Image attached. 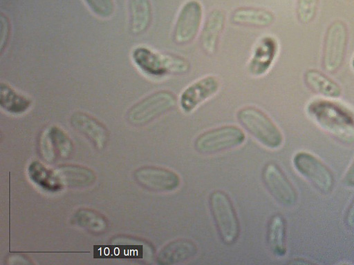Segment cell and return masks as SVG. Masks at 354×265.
I'll return each mask as SVG.
<instances>
[{
	"instance_id": "obj_12",
	"label": "cell",
	"mask_w": 354,
	"mask_h": 265,
	"mask_svg": "<svg viewBox=\"0 0 354 265\" xmlns=\"http://www.w3.org/2000/svg\"><path fill=\"white\" fill-rule=\"evenodd\" d=\"M40 153L48 162L68 158L73 152V141L60 127L52 126L42 134L39 141Z\"/></svg>"
},
{
	"instance_id": "obj_7",
	"label": "cell",
	"mask_w": 354,
	"mask_h": 265,
	"mask_svg": "<svg viewBox=\"0 0 354 265\" xmlns=\"http://www.w3.org/2000/svg\"><path fill=\"white\" fill-rule=\"evenodd\" d=\"M245 135L239 127L225 125L206 130L194 141L195 149L201 154H215L241 145Z\"/></svg>"
},
{
	"instance_id": "obj_31",
	"label": "cell",
	"mask_w": 354,
	"mask_h": 265,
	"mask_svg": "<svg viewBox=\"0 0 354 265\" xmlns=\"http://www.w3.org/2000/svg\"><path fill=\"white\" fill-rule=\"evenodd\" d=\"M290 264H311V262L310 261H308L307 259H295L294 260H292L291 262H290Z\"/></svg>"
},
{
	"instance_id": "obj_6",
	"label": "cell",
	"mask_w": 354,
	"mask_h": 265,
	"mask_svg": "<svg viewBox=\"0 0 354 265\" xmlns=\"http://www.w3.org/2000/svg\"><path fill=\"white\" fill-rule=\"evenodd\" d=\"M177 97L169 90H160L146 96L133 104L127 112V119L135 126H142L171 110Z\"/></svg>"
},
{
	"instance_id": "obj_11",
	"label": "cell",
	"mask_w": 354,
	"mask_h": 265,
	"mask_svg": "<svg viewBox=\"0 0 354 265\" xmlns=\"http://www.w3.org/2000/svg\"><path fill=\"white\" fill-rule=\"evenodd\" d=\"M262 179L270 194L279 203L288 206L295 204L298 197L297 191L277 164H267L262 171Z\"/></svg>"
},
{
	"instance_id": "obj_29",
	"label": "cell",
	"mask_w": 354,
	"mask_h": 265,
	"mask_svg": "<svg viewBox=\"0 0 354 265\" xmlns=\"http://www.w3.org/2000/svg\"><path fill=\"white\" fill-rule=\"evenodd\" d=\"M343 181L345 186L354 188V158L345 173Z\"/></svg>"
},
{
	"instance_id": "obj_16",
	"label": "cell",
	"mask_w": 354,
	"mask_h": 265,
	"mask_svg": "<svg viewBox=\"0 0 354 265\" xmlns=\"http://www.w3.org/2000/svg\"><path fill=\"white\" fill-rule=\"evenodd\" d=\"M225 19L224 11L218 8L211 10L207 16L200 37L201 47L205 55L212 56L216 52Z\"/></svg>"
},
{
	"instance_id": "obj_1",
	"label": "cell",
	"mask_w": 354,
	"mask_h": 265,
	"mask_svg": "<svg viewBox=\"0 0 354 265\" xmlns=\"http://www.w3.org/2000/svg\"><path fill=\"white\" fill-rule=\"evenodd\" d=\"M309 117L323 130L342 143L354 142V114L332 99H316L307 105Z\"/></svg>"
},
{
	"instance_id": "obj_3",
	"label": "cell",
	"mask_w": 354,
	"mask_h": 265,
	"mask_svg": "<svg viewBox=\"0 0 354 265\" xmlns=\"http://www.w3.org/2000/svg\"><path fill=\"white\" fill-rule=\"evenodd\" d=\"M236 118L240 124L266 147L277 149L282 145L281 131L260 108L253 106H244L238 110Z\"/></svg>"
},
{
	"instance_id": "obj_26",
	"label": "cell",
	"mask_w": 354,
	"mask_h": 265,
	"mask_svg": "<svg viewBox=\"0 0 354 265\" xmlns=\"http://www.w3.org/2000/svg\"><path fill=\"white\" fill-rule=\"evenodd\" d=\"M320 0H296V16L304 25L311 23L316 18Z\"/></svg>"
},
{
	"instance_id": "obj_15",
	"label": "cell",
	"mask_w": 354,
	"mask_h": 265,
	"mask_svg": "<svg viewBox=\"0 0 354 265\" xmlns=\"http://www.w3.org/2000/svg\"><path fill=\"white\" fill-rule=\"evenodd\" d=\"M70 121L73 128L87 138L97 149L104 148L109 133L104 124L94 117L80 111L71 116Z\"/></svg>"
},
{
	"instance_id": "obj_22",
	"label": "cell",
	"mask_w": 354,
	"mask_h": 265,
	"mask_svg": "<svg viewBox=\"0 0 354 265\" xmlns=\"http://www.w3.org/2000/svg\"><path fill=\"white\" fill-rule=\"evenodd\" d=\"M28 175L34 184L45 190L57 192L64 188L55 168H49L39 161L35 160L29 164Z\"/></svg>"
},
{
	"instance_id": "obj_8",
	"label": "cell",
	"mask_w": 354,
	"mask_h": 265,
	"mask_svg": "<svg viewBox=\"0 0 354 265\" xmlns=\"http://www.w3.org/2000/svg\"><path fill=\"white\" fill-rule=\"evenodd\" d=\"M296 170L318 191L330 193L334 187V177L330 169L317 157L306 151H299L293 157Z\"/></svg>"
},
{
	"instance_id": "obj_21",
	"label": "cell",
	"mask_w": 354,
	"mask_h": 265,
	"mask_svg": "<svg viewBox=\"0 0 354 265\" xmlns=\"http://www.w3.org/2000/svg\"><path fill=\"white\" fill-rule=\"evenodd\" d=\"M129 28L132 33L139 35L149 27L152 19L150 0H128Z\"/></svg>"
},
{
	"instance_id": "obj_13",
	"label": "cell",
	"mask_w": 354,
	"mask_h": 265,
	"mask_svg": "<svg viewBox=\"0 0 354 265\" xmlns=\"http://www.w3.org/2000/svg\"><path fill=\"white\" fill-rule=\"evenodd\" d=\"M220 81L214 75L203 77L187 86L179 97V104L185 113L194 111L200 104L219 90Z\"/></svg>"
},
{
	"instance_id": "obj_23",
	"label": "cell",
	"mask_w": 354,
	"mask_h": 265,
	"mask_svg": "<svg viewBox=\"0 0 354 265\" xmlns=\"http://www.w3.org/2000/svg\"><path fill=\"white\" fill-rule=\"evenodd\" d=\"M267 241L271 252L276 256L283 257L287 252L286 226L283 217L275 214L271 217L268 225Z\"/></svg>"
},
{
	"instance_id": "obj_9",
	"label": "cell",
	"mask_w": 354,
	"mask_h": 265,
	"mask_svg": "<svg viewBox=\"0 0 354 265\" xmlns=\"http://www.w3.org/2000/svg\"><path fill=\"white\" fill-rule=\"evenodd\" d=\"M203 20V6L189 0L181 7L174 28L173 39L178 45H187L197 36Z\"/></svg>"
},
{
	"instance_id": "obj_28",
	"label": "cell",
	"mask_w": 354,
	"mask_h": 265,
	"mask_svg": "<svg viewBox=\"0 0 354 265\" xmlns=\"http://www.w3.org/2000/svg\"><path fill=\"white\" fill-rule=\"evenodd\" d=\"M1 46L3 50L5 44L7 43L8 36L10 35V23L6 15L1 14Z\"/></svg>"
},
{
	"instance_id": "obj_19",
	"label": "cell",
	"mask_w": 354,
	"mask_h": 265,
	"mask_svg": "<svg viewBox=\"0 0 354 265\" xmlns=\"http://www.w3.org/2000/svg\"><path fill=\"white\" fill-rule=\"evenodd\" d=\"M304 81L310 90L326 99H337L342 95V89L339 84L317 69L306 70Z\"/></svg>"
},
{
	"instance_id": "obj_32",
	"label": "cell",
	"mask_w": 354,
	"mask_h": 265,
	"mask_svg": "<svg viewBox=\"0 0 354 265\" xmlns=\"http://www.w3.org/2000/svg\"><path fill=\"white\" fill-rule=\"evenodd\" d=\"M351 66H352L353 70H354V55H353V57L352 58Z\"/></svg>"
},
{
	"instance_id": "obj_25",
	"label": "cell",
	"mask_w": 354,
	"mask_h": 265,
	"mask_svg": "<svg viewBox=\"0 0 354 265\" xmlns=\"http://www.w3.org/2000/svg\"><path fill=\"white\" fill-rule=\"evenodd\" d=\"M72 223L88 232L100 234L106 230V218L100 213L89 208L77 210L73 216Z\"/></svg>"
},
{
	"instance_id": "obj_2",
	"label": "cell",
	"mask_w": 354,
	"mask_h": 265,
	"mask_svg": "<svg viewBox=\"0 0 354 265\" xmlns=\"http://www.w3.org/2000/svg\"><path fill=\"white\" fill-rule=\"evenodd\" d=\"M131 58L143 73L152 77L184 75L191 68L190 62L182 56L157 52L145 46L135 48Z\"/></svg>"
},
{
	"instance_id": "obj_18",
	"label": "cell",
	"mask_w": 354,
	"mask_h": 265,
	"mask_svg": "<svg viewBox=\"0 0 354 265\" xmlns=\"http://www.w3.org/2000/svg\"><path fill=\"white\" fill-rule=\"evenodd\" d=\"M275 19L274 14L270 10L251 6H241L234 9L230 16L232 23L254 28H266Z\"/></svg>"
},
{
	"instance_id": "obj_10",
	"label": "cell",
	"mask_w": 354,
	"mask_h": 265,
	"mask_svg": "<svg viewBox=\"0 0 354 265\" xmlns=\"http://www.w3.org/2000/svg\"><path fill=\"white\" fill-rule=\"evenodd\" d=\"M134 178L142 187L155 192H171L180 185L179 175L168 168L145 166L134 172Z\"/></svg>"
},
{
	"instance_id": "obj_30",
	"label": "cell",
	"mask_w": 354,
	"mask_h": 265,
	"mask_svg": "<svg viewBox=\"0 0 354 265\" xmlns=\"http://www.w3.org/2000/svg\"><path fill=\"white\" fill-rule=\"evenodd\" d=\"M345 222L348 228L354 229V197L347 209Z\"/></svg>"
},
{
	"instance_id": "obj_5",
	"label": "cell",
	"mask_w": 354,
	"mask_h": 265,
	"mask_svg": "<svg viewBox=\"0 0 354 265\" xmlns=\"http://www.w3.org/2000/svg\"><path fill=\"white\" fill-rule=\"evenodd\" d=\"M348 43V29L345 21H333L328 26L323 42L322 64L325 71L337 72L342 66Z\"/></svg>"
},
{
	"instance_id": "obj_24",
	"label": "cell",
	"mask_w": 354,
	"mask_h": 265,
	"mask_svg": "<svg viewBox=\"0 0 354 265\" xmlns=\"http://www.w3.org/2000/svg\"><path fill=\"white\" fill-rule=\"evenodd\" d=\"M0 106L6 112L20 115L26 112L32 106V100L18 92L6 83L1 84Z\"/></svg>"
},
{
	"instance_id": "obj_14",
	"label": "cell",
	"mask_w": 354,
	"mask_h": 265,
	"mask_svg": "<svg viewBox=\"0 0 354 265\" xmlns=\"http://www.w3.org/2000/svg\"><path fill=\"white\" fill-rule=\"evenodd\" d=\"M277 39L263 36L256 43L248 65V72L254 77L265 75L271 68L278 52Z\"/></svg>"
},
{
	"instance_id": "obj_27",
	"label": "cell",
	"mask_w": 354,
	"mask_h": 265,
	"mask_svg": "<svg viewBox=\"0 0 354 265\" xmlns=\"http://www.w3.org/2000/svg\"><path fill=\"white\" fill-rule=\"evenodd\" d=\"M88 8L98 17L110 18L115 12L113 0H83Z\"/></svg>"
},
{
	"instance_id": "obj_20",
	"label": "cell",
	"mask_w": 354,
	"mask_h": 265,
	"mask_svg": "<svg viewBox=\"0 0 354 265\" xmlns=\"http://www.w3.org/2000/svg\"><path fill=\"white\" fill-rule=\"evenodd\" d=\"M55 170L64 188L88 187L91 186L96 179L95 173L84 166L62 165L56 168Z\"/></svg>"
},
{
	"instance_id": "obj_4",
	"label": "cell",
	"mask_w": 354,
	"mask_h": 265,
	"mask_svg": "<svg viewBox=\"0 0 354 265\" xmlns=\"http://www.w3.org/2000/svg\"><path fill=\"white\" fill-rule=\"evenodd\" d=\"M209 205L221 241L226 245L234 244L240 234V224L230 197L223 190H214L209 195Z\"/></svg>"
},
{
	"instance_id": "obj_17",
	"label": "cell",
	"mask_w": 354,
	"mask_h": 265,
	"mask_svg": "<svg viewBox=\"0 0 354 265\" xmlns=\"http://www.w3.org/2000/svg\"><path fill=\"white\" fill-rule=\"evenodd\" d=\"M198 253L196 244L187 238L173 240L158 253L156 262L161 265H172L192 259Z\"/></svg>"
}]
</instances>
